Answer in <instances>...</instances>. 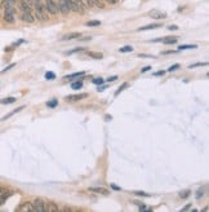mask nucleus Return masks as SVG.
<instances>
[{
  "label": "nucleus",
  "mask_w": 209,
  "mask_h": 212,
  "mask_svg": "<svg viewBox=\"0 0 209 212\" xmlns=\"http://www.w3.org/2000/svg\"><path fill=\"white\" fill-rule=\"evenodd\" d=\"M148 70H151V66H146V68L141 69V73H147Z\"/></svg>",
  "instance_id": "obj_38"
},
{
  "label": "nucleus",
  "mask_w": 209,
  "mask_h": 212,
  "mask_svg": "<svg viewBox=\"0 0 209 212\" xmlns=\"http://www.w3.org/2000/svg\"><path fill=\"white\" fill-rule=\"evenodd\" d=\"M178 69H179V65H178V63H174V65H172L171 68L168 69V71L172 73V71H176V70H178Z\"/></svg>",
  "instance_id": "obj_30"
},
{
  "label": "nucleus",
  "mask_w": 209,
  "mask_h": 212,
  "mask_svg": "<svg viewBox=\"0 0 209 212\" xmlns=\"http://www.w3.org/2000/svg\"><path fill=\"white\" fill-rule=\"evenodd\" d=\"M23 109H25V106H20V107H17V109H14V110H12V111L9 113V114H7L5 116H3V118H1V122H4V121H7V119H9L12 115L17 114V113L21 111V110H23Z\"/></svg>",
  "instance_id": "obj_13"
},
{
  "label": "nucleus",
  "mask_w": 209,
  "mask_h": 212,
  "mask_svg": "<svg viewBox=\"0 0 209 212\" xmlns=\"http://www.w3.org/2000/svg\"><path fill=\"white\" fill-rule=\"evenodd\" d=\"M20 17L23 22H27V23H34L35 22V17L31 12H21Z\"/></svg>",
  "instance_id": "obj_6"
},
{
  "label": "nucleus",
  "mask_w": 209,
  "mask_h": 212,
  "mask_svg": "<svg viewBox=\"0 0 209 212\" xmlns=\"http://www.w3.org/2000/svg\"><path fill=\"white\" fill-rule=\"evenodd\" d=\"M111 188H112V189H114V190H120V188H119V186H116V185H114V184H112V185H111Z\"/></svg>",
  "instance_id": "obj_41"
},
{
  "label": "nucleus",
  "mask_w": 209,
  "mask_h": 212,
  "mask_svg": "<svg viewBox=\"0 0 209 212\" xmlns=\"http://www.w3.org/2000/svg\"><path fill=\"white\" fill-rule=\"evenodd\" d=\"M168 30H171V31H177V30H178V26H177V25H169V26H168Z\"/></svg>",
  "instance_id": "obj_34"
},
{
  "label": "nucleus",
  "mask_w": 209,
  "mask_h": 212,
  "mask_svg": "<svg viewBox=\"0 0 209 212\" xmlns=\"http://www.w3.org/2000/svg\"><path fill=\"white\" fill-rule=\"evenodd\" d=\"M190 208H191V204H186V206L182 208V211H187V210H190Z\"/></svg>",
  "instance_id": "obj_39"
},
{
  "label": "nucleus",
  "mask_w": 209,
  "mask_h": 212,
  "mask_svg": "<svg viewBox=\"0 0 209 212\" xmlns=\"http://www.w3.org/2000/svg\"><path fill=\"white\" fill-rule=\"evenodd\" d=\"M10 194H12L10 192H4V190L0 193V206H3V204L7 202V199L10 197Z\"/></svg>",
  "instance_id": "obj_12"
},
{
  "label": "nucleus",
  "mask_w": 209,
  "mask_h": 212,
  "mask_svg": "<svg viewBox=\"0 0 209 212\" xmlns=\"http://www.w3.org/2000/svg\"><path fill=\"white\" fill-rule=\"evenodd\" d=\"M118 79V76L116 75H114V76H110V78H107V82L110 83V82H115V80Z\"/></svg>",
  "instance_id": "obj_36"
},
{
  "label": "nucleus",
  "mask_w": 209,
  "mask_h": 212,
  "mask_svg": "<svg viewBox=\"0 0 209 212\" xmlns=\"http://www.w3.org/2000/svg\"><path fill=\"white\" fill-rule=\"evenodd\" d=\"M197 45L196 44H183V45H179L177 51H183V49H196Z\"/></svg>",
  "instance_id": "obj_18"
},
{
  "label": "nucleus",
  "mask_w": 209,
  "mask_h": 212,
  "mask_svg": "<svg viewBox=\"0 0 209 212\" xmlns=\"http://www.w3.org/2000/svg\"><path fill=\"white\" fill-rule=\"evenodd\" d=\"M191 194V190H183V192L179 193V198H182V199H186V198H189Z\"/></svg>",
  "instance_id": "obj_24"
},
{
  "label": "nucleus",
  "mask_w": 209,
  "mask_h": 212,
  "mask_svg": "<svg viewBox=\"0 0 209 212\" xmlns=\"http://www.w3.org/2000/svg\"><path fill=\"white\" fill-rule=\"evenodd\" d=\"M45 9H47L48 13L51 15H57L58 13V4L54 1V0H45Z\"/></svg>",
  "instance_id": "obj_2"
},
{
  "label": "nucleus",
  "mask_w": 209,
  "mask_h": 212,
  "mask_svg": "<svg viewBox=\"0 0 209 212\" xmlns=\"http://www.w3.org/2000/svg\"><path fill=\"white\" fill-rule=\"evenodd\" d=\"M81 87H83V83H81V82H75V83L71 84V88H72V89H80Z\"/></svg>",
  "instance_id": "obj_28"
},
{
  "label": "nucleus",
  "mask_w": 209,
  "mask_h": 212,
  "mask_svg": "<svg viewBox=\"0 0 209 212\" xmlns=\"http://www.w3.org/2000/svg\"><path fill=\"white\" fill-rule=\"evenodd\" d=\"M14 13H16L14 5H9L4 3V21L7 23H14L16 21Z\"/></svg>",
  "instance_id": "obj_1"
},
{
  "label": "nucleus",
  "mask_w": 209,
  "mask_h": 212,
  "mask_svg": "<svg viewBox=\"0 0 209 212\" xmlns=\"http://www.w3.org/2000/svg\"><path fill=\"white\" fill-rule=\"evenodd\" d=\"M208 62H196V63H192V65L189 66V69H194V68H200V66H207Z\"/></svg>",
  "instance_id": "obj_25"
},
{
  "label": "nucleus",
  "mask_w": 209,
  "mask_h": 212,
  "mask_svg": "<svg viewBox=\"0 0 209 212\" xmlns=\"http://www.w3.org/2000/svg\"><path fill=\"white\" fill-rule=\"evenodd\" d=\"M57 105H58V101H57V100H52V101L47 102V106H48V107H56Z\"/></svg>",
  "instance_id": "obj_29"
},
{
  "label": "nucleus",
  "mask_w": 209,
  "mask_h": 212,
  "mask_svg": "<svg viewBox=\"0 0 209 212\" xmlns=\"http://www.w3.org/2000/svg\"><path fill=\"white\" fill-rule=\"evenodd\" d=\"M16 97H7V98H3V100H0V104L1 105H9V104H13V102H16Z\"/></svg>",
  "instance_id": "obj_17"
},
{
  "label": "nucleus",
  "mask_w": 209,
  "mask_h": 212,
  "mask_svg": "<svg viewBox=\"0 0 209 212\" xmlns=\"http://www.w3.org/2000/svg\"><path fill=\"white\" fill-rule=\"evenodd\" d=\"M148 16H150L151 18H154V20H164V18H166V13L161 12V10H159V9L150 10V12H148Z\"/></svg>",
  "instance_id": "obj_4"
},
{
  "label": "nucleus",
  "mask_w": 209,
  "mask_h": 212,
  "mask_svg": "<svg viewBox=\"0 0 209 212\" xmlns=\"http://www.w3.org/2000/svg\"><path fill=\"white\" fill-rule=\"evenodd\" d=\"M127 87H128V83H123V84H121V86H120V87H119V89H118V91H116V92H115V97H116V96H119V94H120V93H121V92H123L124 89H125V88H127Z\"/></svg>",
  "instance_id": "obj_23"
},
{
  "label": "nucleus",
  "mask_w": 209,
  "mask_h": 212,
  "mask_svg": "<svg viewBox=\"0 0 209 212\" xmlns=\"http://www.w3.org/2000/svg\"><path fill=\"white\" fill-rule=\"evenodd\" d=\"M161 41L164 44H174V43L178 41V38H177V36H168V38H164Z\"/></svg>",
  "instance_id": "obj_14"
},
{
  "label": "nucleus",
  "mask_w": 209,
  "mask_h": 212,
  "mask_svg": "<svg viewBox=\"0 0 209 212\" xmlns=\"http://www.w3.org/2000/svg\"><path fill=\"white\" fill-rule=\"evenodd\" d=\"M33 1H34V4H35V3H40L41 0H33Z\"/></svg>",
  "instance_id": "obj_43"
},
{
  "label": "nucleus",
  "mask_w": 209,
  "mask_h": 212,
  "mask_svg": "<svg viewBox=\"0 0 209 212\" xmlns=\"http://www.w3.org/2000/svg\"><path fill=\"white\" fill-rule=\"evenodd\" d=\"M140 57H146V58L148 57V58H150V57H154V56H150V54H140Z\"/></svg>",
  "instance_id": "obj_40"
},
{
  "label": "nucleus",
  "mask_w": 209,
  "mask_h": 212,
  "mask_svg": "<svg viewBox=\"0 0 209 212\" xmlns=\"http://www.w3.org/2000/svg\"><path fill=\"white\" fill-rule=\"evenodd\" d=\"M45 79H48V80H54L56 79V74L54 73H47L45 74Z\"/></svg>",
  "instance_id": "obj_27"
},
{
  "label": "nucleus",
  "mask_w": 209,
  "mask_h": 212,
  "mask_svg": "<svg viewBox=\"0 0 209 212\" xmlns=\"http://www.w3.org/2000/svg\"><path fill=\"white\" fill-rule=\"evenodd\" d=\"M161 27V23H151L147 25V26H142L140 29H137V31H146V30H154V29H159Z\"/></svg>",
  "instance_id": "obj_9"
},
{
  "label": "nucleus",
  "mask_w": 209,
  "mask_h": 212,
  "mask_svg": "<svg viewBox=\"0 0 209 212\" xmlns=\"http://www.w3.org/2000/svg\"><path fill=\"white\" fill-rule=\"evenodd\" d=\"M164 74H165V71H164V70H161V71H158V73H155L154 75H155V76H163V75H164Z\"/></svg>",
  "instance_id": "obj_37"
},
{
  "label": "nucleus",
  "mask_w": 209,
  "mask_h": 212,
  "mask_svg": "<svg viewBox=\"0 0 209 212\" xmlns=\"http://www.w3.org/2000/svg\"><path fill=\"white\" fill-rule=\"evenodd\" d=\"M90 36H87V38H84V39H79V40H83V41H87V40H90Z\"/></svg>",
  "instance_id": "obj_42"
},
{
  "label": "nucleus",
  "mask_w": 209,
  "mask_h": 212,
  "mask_svg": "<svg viewBox=\"0 0 209 212\" xmlns=\"http://www.w3.org/2000/svg\"><path fill=\"white\" fill-rule=\"evenodd\" d=\"M83 49H84V48H80V47H79V48H75V49H72V51H69V52H65V54H66V56H70V54H74V53H77V52H81V51H83Z\"/></svg>",
  "instance_id": "obj_26"
},
{
  "label": "nucleus",
  "mask_w": 209,
  "mask_h": 212,
  "mask_svg": "<svg viewBox=\"0 0 209 212\" xmlns=\"http://www.w3.org/2000/svg\"><path fill=\"white\" fill-rule=\"evenodd\" d=\"M84 75V71H80V73H74V74H70V75H66L63 76L65 80H70V79H74V78H77V76H81Z\"/></svg>",
  "instance_id": "obj_20"
},
{
  "label": "nucleus",
  "mask_w": 209,
  "mask_h": 212,
  "mask_svg": "<svg viewBox=\"0 0 209 212\" xmlns=\"http://www.w3.org/2000/svg\"><path fill=\"white\" fill-rule=\"evenodd\" d=\"M20 211H34V208H33V204H31L30 202H27V203H23L22 206L20 207Z\"/></svg>",
  "instance_id": "obj_19"
},
{
  "label": "nucleus",
  "mask_w": 209,
  "mask_h": 212,
  "mask_svg": "<svg viewBox=\"0 0 209 212\" xmlns=\"http://www.w3.org/2000/svg\"><path fill=\"white\" fill-rule=\"evenodd\" d=\"M93 83L98 86V84H103V83H105V80L102 79V78H95V79H93Z\"/></svg>",
  "instance_id": "obj_31"
},
{
  "label": "nucleus",
  "mask_w": 209,
  "mask_h": 212,
  "mask_svg": "<svg viewBox=\"0 0 209 212\" xmlns=\"http://www.w3.org/2000/svg\"><path fill=\"white\" fill-rule=\"evenodd\" d=\"M33 208H34V212H45V202L43 199H35L33 203Z\"/></svg>",
  "instance_id": "obj_3"
},
{
  "label": "nucleus",
  "mask_w": 209,
  "mask_h": 212,
  "mask_svg": "<svg viewBox=\"0 0 209 212\" xmlns=\"http://www.w3.org/2000/svg\"><path fill=\"white\" fill-rule=\"evenodd\" d=\"M204 195V188H200L199 190H197V194H196V198L197 199H200L201 197Z\"/></svg>",
  "instance_id": "obj_32"
},
{
  "label": "nucleus",
  "mask_w": 209,
  "mask_h": 212,
  "mask_svg": "<svg viewBox=\"0 0 209 212\" xmlns=\"http://www.w3.org/2000/svg\"><path fill=\"white\" fill-rule=\"evenodd\" d=\"M120 53H130V52H133V47L132 45H125V47H121L119 49Z\"/></svg>",
  "instance_id": "obj_21"
},
{
  "label": "nucleus",
  "mask_w": 209,
  "mask_h": 212,
  "mask_svg": "<svg viewBox=\"0 0 209 212\" xmlns=\"http://www.w3.org/2000/svg\"><path fill=\"white\" fill-rule=\"evenodd\" d=\"M88 94L87 93H80V94H69V96L65 97V100L67 102H76V101H80V100H84L87 98Z\"/></svg>",
  "instance_id": "obj_5"
},
{
  "label": "nucleus",
  "mask_w": 209,
  "mask_h": 212,
  "mask_svg": "<svg viewBox=\"0 0 209 212\" xmlns=\"http://www.w3.org/2000/svg\"><path fill=\"white\" fill-rule=\"evenodd\" d=\"M87 54L89 56V57L94 58V60H102L103 58V54H102V53H97V52H87Z\"/></svg>",
  "instance_id": "obj_16"
},
{
  "label": "nucleus",
  "mask_w": 209,
  "mask_h": 212,
  "mask_svg": "<svg viewBox=\"0 0 209 212\" xmlns=\"http://www.w3.org/2000/svg\"><path fill=\"white\" fill-rule=\"evenodd\" d=\"M58 12H61L63 16L69 15V12H70L69 7L65 4V1H63V0H59V1H58Z\"/></svg>",
  "instance_id": "obj_8"
},
{
  "label": "nucleus",
  "mask_w": 209,
  "mask_h": 212,
  "mask_svg": "<svg viewBox=\"0 0 209 212\" xmlns=\"http://www.w3.org/2000/svg\"><path fill=\"white\" fill-rule=\"evenodd\" d=\"M14 66H16V63H10L9 66H7V68H5L4 70H3V71H1V74H3V73H5V71H8V70H10L12 68H14Z\"/></svg>",
  "instance_id": "obj_35"
},
{
  "label": "nucleus",
  "mask_w": 209,
  "mask_h": 212,
  "mask_svg": "<svg viewBox=\"0 0 209 212\" xmlns=\"http://www.w3.org/2000/svg\"><path fill=\"white\" fill-rule=\"evenodd\" d=\"M89 192L97 193V194H102V195H108L110 192L105 188H89Z\"/></svg>",
  "instance_id": "obj_11"
},
{
  "label": "nucleus",
  "mask_w": 209,
  "mask_h": 212,
  "mask_svg": "<svg viewBox=\"0 0 209 212\" xmlns=\"http://www.w3.org/2000/svg\"><path fill=\"white\" fill-rule=\"evenodd\" d=\"M1 192H3V188H1V186H0V193H1Z\"/></svg>",
  "instance_id": "obj_44"
},
{
  "label": "nucleus",
  "mask_w": 209,
  "mask_h": 212,
  "mask_svg": "<svg viewBox=\"0 0 209 212\" xmlns=\"http://www.w3.org/2000/svg\"><path fill=\"white\" fill-rule=\"evenodd\" d=\"M133 194L140 195V197H150V194H147V193H145V192H133Z\"/></svg>",
  "instance_id": "obj_33"
},
{
  "label": "nucleus",
  "mask_w": 209,
  "mask_h": 212,
  "mask_svg": "<svg viewBox=\"0 0 209 212\" xmlns=\"http://www.w3.org/2000/svg\"><path fill=\"white\" fill-rule=\"evenodd\" d=\"M45 211L48 212H58V207L53 203H45Z\"/></svg>",
  "instance_id": "obj_15"
},
{
  "label": "nucleus",
  "mask_w": 209,
  "mask_h": 212,
  "mask_svg": "<svg viewBox=\"0 0 209 212\" xmlns=\"http://www.w3.org/2000/svg\"><path fill=\"white\" fill-rule=\"evenodd\" d=\"M101 25V21H88V22L85 23V26L88 27H97V26H100Z\"/></svg>",
  "instance_id": "obj_22"
},
{
  "label": "nucleus",
  "mask_w": 209,
  "mask_h": 212,
  "mask_svg": "<svg viewBox=\"0 0 209 212\" xmlns=\"http://www.w3.org/2000/svg\"><path fill=\"white\" fill-rule=\"evenodd\" d=\"M18 8L21 12H31L33 10V8L29 5V3L26 0H18Z\"/></svg>",
  "instance_id": "obj_7"
},
{
  "label": "nucleus",
  "mask_w": 209,
  "mask_h": 212,
  "mask_svg": "<svg viewBox=\"0 0 209 212\" xmlns=\"http://www.w3.org/2000/svg\"><path fill=\"white\" fill-rule=\"evenodd\" d=\"M81 36L80 33H70V34H66L65 36H62L61 40H72V39H79Z\"/></svg>",
  "instance_id": "obj_10"
}]
</instances>
